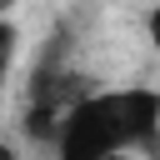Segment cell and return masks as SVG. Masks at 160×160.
Here are the masks:
<instances>
[{
    "instance_id": "1",
    "label": "cell",
    "mask_w": 160,
    "mask_h": 160,
    "mask_svg": "<svg viewBox=\"0 0 160 160\" xmlns=\"http://www.w3.org/2000/svg\"><path fill=\"white\" fill-rule=\"evenodd\" d=\"M120 155H160V90L155 85L85 90L65 105L50 160H120Z\"/></svg>"
},
{
    "instance_id": "2",
    "label": "cell",
    "mask_w": 160,
    "mask_h": 160,
    "mask_svg": "<svg viewBox=\"0 0 160 160\" xmlns=\"http://www.w3.org/2000/svg\"><path fill=\"white\" fill-rule=\"evenodd\" d=\"M15 60H20V25L10 15H0V105H5L10 75H15Z\"/></svg>"
},
{
    "instance_id": "3",
    "label": "cell",
    "mask_w": 160,
    "mask_h": 160,
    "mask_svg": "<svg viewBox=\"0 0 160 160\" xmlns=\"http://www.w3.org/2000/svg\"><path fill=\"white\" fill-rule=\"evenodd\" d=\"M145 40H150V50L160 55V0L145 10Z\"/></svg>"
},
{
    "instance_id": "4",
    "label": "cell",
    "mask_w": 160,
    "mask_h": 160,
    "mask_svg": "<svg viewBox=\"0 0 160 160\" xmlns=\"http://www.w3.org/2000/svg\"><path fill=\"white\" fill-rule=\"evenodd\" d=\"M0 160H20V140H10V135H0Z\"/></svg>"
},
{
    "instance_id": "5",
    "label": "cell",
    "mask_w": 160,
    "mask_h": 160,
    "mask_svg": "<svg viewBox=\"0 0 160 160\" xmlns=\"http://www.w3.org/2000/svg\"><path fill=\"white\" fill-rule=\"evenodd\" d=\"M10 5H15V0H0V15H10Z\"/></svg>"
}]
</instances>
